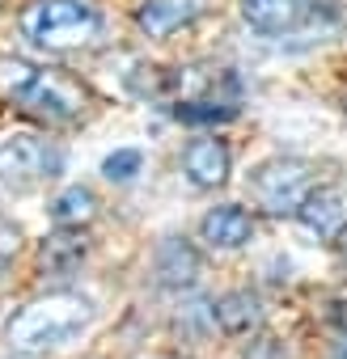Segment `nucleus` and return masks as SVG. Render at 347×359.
I'll return each mask as SVG.
<instances>
[{"label":"nucleus","mask_w":347,"mask_h":359,"mask_svg":"<svg viewBox=\"0 0 347 359\" xmlns=\"http://www.w3.org/2000/svg\"><path fill=\"white\" fill-rule=\"evenodd\" d=\"M93 321V304L77 292H47L30 304H22L9 325H5V342L13 355H26V359H39L47 351H60L68 346L77 334H85Z\"/></svg>","instance_id":"obj_1"},{"label":"nucleus","mask_w":347,"mask_h":359,"mask_svg":"<svg viewBox=\"0 0 347 359\" xmlns=\"http://www.w3.org/2000/svg\"><path fill=\"white\" fill-rule=\"evenodd\" d=\"M18 26L43 51H77L102 34V9L93 0H34L22 9Z\"/></svg>","instance_id":"obj_2"},{"label":"nucleus","mask_w":347,"mask_h":359,"mask_svg":"<svg viewBox=\"0 0 347 359\" xmlns=\"http://www.w3.org/2000/svg\"><path fill=\"white\" fill-rule=\"evenodd\" d=\"M313 165L301 161V156H271L263 161L250 177H246V187L254 195V203L271 216H296L301 203L309 199L313 191Z\"/></svg>","instance_id":"obj_3"},{"label":"nucleus","mask_w":347,"mask_h":359,"mask_svg":"<svg viewBox=\"0 0 347 359\" xmlns=\"http://www.w3.org/2000/svg\"><path fill=\"white\" fill-rule=\"evenodd\" d=\"M60 169H64V152L39 135H13L0 144V187L13 195L39 191L43 182L60 177Z\"/></svg>","instance_id":"obj_4"},{"label":"nucleus","mask_w":347,"mask_h":359,"mask_svg":"<svg viewBox=\"0 0 347 359\" xmlns=\"http://www.w3.org/2000/svg\"><path fill=\"white\" fill-rule=\"evenodd\" d=\"M85 106H89L85 85L72 81V76L60 72V68H39L34 85H30L26 97L18 102V110L34 114V118H43V123H72V118L85 114Z\"/></svg>","instance_id":"obj_5"},{"label":"nucleus","mask_w":347,"mask_h":359,"mask_svg":"<svg viewBox=\"0 0 347 359\" xmlns=\"http://www.w3.org/2000/svg\"><path fill=\"white\" fill-rule=\"evenodd\" d=\"M296 220H301L313 237L339 241V237L347 233V191H343V187H313L309 199L301 203Z\"/></svg>","instance_id":"obj_6"},{"label":"nucleus","mask_w":347,"mask_h":359,"mask_svg":"<svg viewBox=\"0 0 347 359\" xmlns=\"http://www.w3.org/2000/svg\"><path fill=\"white\" fill-rule=\"evenodd\" d=\"M229 165H233L229 144L216 140V135H199V140H191L187 152H183V173H187V182L199 187V191H216V187H225Z\"/></svg>","instance_id":"obj_7"},{"label":"nucleus","mask_w":347,"mask_h":359,"mask_svg":"<svg viewBox=\"0 0 347 359\" xmlns=\"http://www.w3.org/2000/svg\"><path fill=\"white\" fill-rule=\"evenodd\" d=\"M152 271H157V283L161 287H174V292H187L199 283V250L187 241V237H165L157 245V258H152Z\"/></svg>","instance_id":"obj_8"},{"label":"nucleus","mask_w":347,"mask_h":359,"mask_svg":"<svg viewBox=\"0 0 347 359\" xmlns=\"http://www.w3.org/2000/svg\"><path fill=\"white\" fill-rule=\"evenodd\" d=\"M204 13V0H144L136 9V26L148 39H169Z\"/></svg>","instance_id":"obj_9"},{"label":"nucleus","mask_w":347,"mask_h":359,"mask_svg":"<svg viewBox=\"0 0 347 359\" xmlns=\"http://www.w3.org/2000/svg\"><path fill=\"white\" fill-rule=\"evenodd\" d=\"M313 13L309 0H242V18L258 34H292Z\"/></svg>","instance_id":"obj_10"},{"label":"nucleus","mask_w":347,"mask_h":359,"mask_svg":"<svg viewBox=\"0 0 347 359\" xmlns=\"http://www.w3.org/2000/svg\"><path fill=\"white\" fill-rule=\"evenodd\" d=\"M250 237H254V220H250V212H242L237 203L212 208V212L199 220V241H204L208 250H242Z\"/></svg>","instance_id":"obj_11"},{"label":"nucleus","mask_w":347,"mask_h":359,"mask_svg":"<svg viewBox=\"0 0 347 359\" xmlns=\"http://www.w3.org/2000/svg\"><path fill=\"white\" fill-rule=\"evenodd\" d=\"M89 254V241L81 229H55L39 241V271L43 275H72Z\"/></svg>","instance_id":"obj_12"},{"label":"nucleus","mask_w":347,"mask_h":359,"mask_svg":"<svg viewBox=\"0 0 347 359\" xmlns=\"http://www.w3.org/2000/svg\"><path fill=\"white\" fill-rule=\"evenodd\" d=\"M216 325L225 334H254L263 325V304L254 292H225L216 300Z\"/></svg>","instance_id":"obj_13"},{"label":"nucleus","mask_w":347,"mask_h":359,"mask_svg":"<svg viewBox=\"0 0 347 359\" xmlns=\"http://www.w3.org/2000/svg\"><path fill=\"white\" fill-rule=\"evenodd\" d=\"M98 216V195L89 187H68L51 199V220L60 229H85Z\"/></svg>","instance_id":"obj_14"},{"label":"nucleus","mask_w":347,"mask_h":359,"mask_svg":"<svg viewBox=\"0 0 347 359\" xmlns=\"http://www.w3.org/2000/svg\"><path fill=\"white\" fill-rule=\"evenodd\" d=\"M34 76H39V64H30L22 55H0V97H5L9 106H18L26 97Z\"/></svg>","instance_id":"obj_15"},{"label":"nucleus","mask_w":347,"mask_h":359,"mask_svg":"<svg viewBox=\"0 0 347 359\" xmlns=\"http://www.w3.org/2000/svg\"><path fill=\"white\" fill-rule=\"evenodd\" d=\"M233 114H237L233 102H178V106H174V118L191 123V127H199V123H225Z\"/></svg>","instance_id":"obj_16"},{"label":"nucleus","mask_w":347,"mask_h":359,"mask_svg":"<svg viewBox=\"0 0 347 359\" xmlns=\"http://www.w3.org/2000/svg\"><path fill=\"white\" fill-rule=\"evenodd\" d=\"M140 169H144L140 148H119V152H110V156L102 161V173L110 177V182H131Z\"/></svg>","instance_id":"obj_17"},{"label":"nucleus","mask_w":347,"mask_h":359,"mask_svg":"<svg viewBox=\"0 0 347 359\" xmlns=\"http://www.w3.org/2000/svg\"><path fill=\"white\" fill-rule=\"evenodd\" d=\"M18 241H22V233H18L13 224L0 220V262H9V258L18 254Z\"/></svg>","instance_id":"obj_18"},{"label":"nucleus","mask_w":347,"mask_h":359,"mask_svg":"<svg viewBox=\"0 0 347 359\" xmlns=\"http://www.w3.org/2000/svg\"><path fill=\"white\" fill-rule=\"evenodd\" d=\"M339 241H343V258H347V233H343V237H339Z\"/></svg>","instance_id":"obj_19"}]
</instances>
